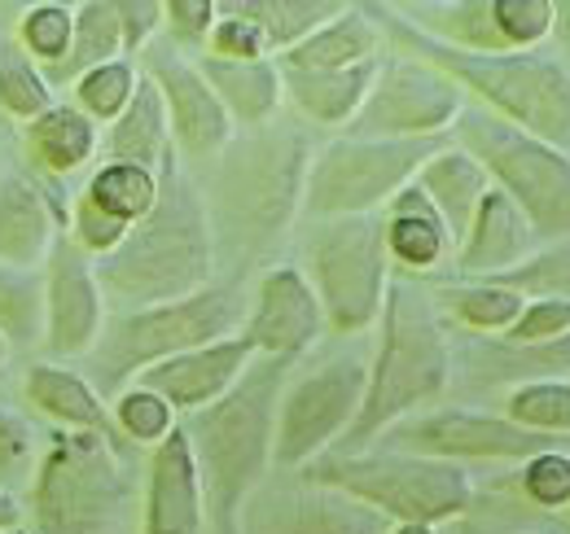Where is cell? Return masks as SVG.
Listing matches in <instances>:
<instances>
[{
	"instance_id": "9",
	"label": "cell",
	"mask_w": 570,
	"mask_h": 534,
	"mask_svg": "<svg viewBox=\"0 0 570 534\" xmlns=\"http://www.w3.org/2000/svg\"><path fill=\"white\" fill-rule=\"evenodd\" d=\"M439 136L430 140H364L343 136L325 145L307 167L303 210L316 219H356L377 215L400 198L417 171L439 154Z\"/></svg>"
},
{
	"instance_id": "24",
	"label": "cell",
	"mask_w": 570,
	"mask_h": 534,
	"mask_svg": "<svg viewBox=\"0 0 570 534\" xmlns=\"http://www.w3.org/2000/svg\"><path fill=\"white\" fill-rule=\"evenodd\" d=\"M22 399L36 412H45L49 421H58L62 429H83V434H101V438L119 443L115 412L79 373L62 368V364H31L22 377Z\"/></svg>"
},
{
	"instance_id": "35",
	"label": "cell",
	"mask_w": 570,
	"mask_h": 534,
	"mask_svg": "<svg viewBox=\"0 0 570 534\" xmlns=\"http://www.w3.org/2000/svg\"><path fill=\"white\" fill-rule=\"evenodd\" d=\"M448 298V312L470 325V329H483V334H509L518 325V316L527 312V294L522 289H509V285H456L443 294Z\"/></svg>"
},
{
	"instance_id": "42",
	"label": "cell",
	"mask_w": 570,
	"mask_h": 534,
	"mask_svg": "<svg viewBox=\"0 0 570 534\" xmlns=\"http://www.w3.org/2000/svg\"><path fill=\"white\" fill-rule=\"evenodd\" d=\"M207 53L228 58V62H259V58H268V40L237 4H219V18L207 36Z\"/></svg>"
},
{
	"instance_id": "28",
	"label": "cell",
	"mask_w": 570,
	"mask_h": 534,
	"mask_svg": "<svg viewBox=\"0 0 570 534\" xmlns=\"http://www.w3.org/2000/svg\"><path fill=\"white\" fill-rule=\"evenodd\" d=\"M198 70H203V79L215 88V97L224 101L228 119L250 123V128L268 123L285 97L282 67H277L273 58H259V62H228V58L203 53Z\"/></svg>"
},
{
	"instance_id": "30",
	"label": "cell",
	"mask_w": 570,
	"mask_h": 534,
	"mask_svg": "<svg viewBox=\"0 0 570 534\" xmlns=\"http://www.w3.org/2000/svg\"><path fill=\"white\" fill-rule=\"evenodd\" d=\"M97 145H101L97 123L79 106H58V101L22 132L27 158H36V167H45L53 176H71L79 167H88Z\"/></svg>"
},
{
	"instance_id": "16",
	"label": "cell",
	"mask_w": 570,
	"mask_h": 534,
	"mask_svg": "<svg viewBox=\"0 0 570 534\" xmlns=\"http://www.w3.org/2000/svg\"><path fill=\"white\" fill-rule=\"evenodd\" d=\"M400 452L430 456V461H531L540 452H553L544 434H531L513 425L509 416H483L465 407H443L426 416H409L400 425Z\"/></svg>"
},
{
	"instance_id": "37",
	"label": "cell",
	"mask_w": 570,
	"mask_h": 534,
	"mask_svg": "<svg viewBox=\"0 0 570 534\" xmlns=\"http://www.w3.org/2000/svg\"><path fill=\"white\" fill-rule=\"evenodd\" d=\"M137 83H141V70L132 67L128 58L106 62V67L88 70V75L75 79V106L92 123H115L128 110V101L137 97Z\"/></svg>"
},
{
	"instance_id": "13",
	"label": "cell",
	"mask_w": 570,
	"mask_h": 534,
	"mask_svg": "<svg viewBox=\"0 0 570 534\" xmlns=\"http://www.w3.org/2000/svg\"><path fill=\"white\" fill-rule=\"evenodd\" d=\"M465 115V88L422 58H391L377 67L373 92L352 123L364 140H430Z\"/></svg>"
},
{
	"instance_id": "6",
	"label": "cell",
	"mask_w": 570,
	"mask_h": 534,
	"mask_svg": "<svg viewBox=\"0 0 570 534\" xmlns=\"http://www.w3.org/2000/svg\"><path fill=\"white\" fill-rule=\"evenodd\" d=\"M307 482L338 486L364 500L395 526H439L456 522L474 504V477L465 465L430 461L413 452H343L321 456L303 468Z\"/></svg>"
},
{
	"instance_id": "15",
	"label": "cell",
	"mask_w": 570,
	"mask_h": 534,
	"mask_svg": "<svg viewBox=\"0 0 570 534\" xmlns=\"http://www.w3.org/2000/svg\"><path fill=\"white\" fill-rule=\"evenodd\" d=\"M242 534H391L395 526L368 508L364 500L321 486V482H294V486H259L242 508Z\"/></svg>"
},
{
	"instance_id": "51",
	"label": "cell",
	"mask_w": 570,
	"mask_h": 534,
	"mask_svg": "<svg viewBox=\"0 0 570 534\" xmlns=\"http://www.w3.org/2000/svg\"><path fill=\"white\" fill-rule=\"evenodd\" d=\"M4 350H9V337L0 334V364H4Z\"/></svg>"
},
{
	"instance_id": "50",
	"label": "cell",
	"mask_w": 570,
	"mask_h": 534,
	"mask_svg": "<svg viewBox=\"0 0 570 534\" xmlns=\"http://www.w3.org/2000/svg\"><path fill=\"white\" fill-rule=\"evenodd\" d=\"M391 534H434V526H395Z\"/></svg>"
},
{
	"instance_id": "10",
	"label": "cell",
	"mask_w": 570,
	"mask_h": 534,
	"mask_svg": "<svg viewBox=\"0 0 570 534\" xmlns=\"http://www.w3.org/2000/svg\"><path fill=\"white\" fill-rule=\"evenodd\" d=\"M307 280L334 334H364L373 320H382L391 285L382 215L325 219L307 241Z\"/></svg>"
},
{
	"instance_id": "11",
	"label": "cell",
	"mask_w": 570,
	"mask_h": 534,
	"mask_svg": "<svg viewBox=\"0 0 570 534\" xmlns=\"http://www.w3.org/2000/svg\"><path fill=\"white\" fill-rule=\"evenodd\" d=\"M242 325H246V303L237 298V289L233 285H207L194 298L128 312L106 342L101 364H106L110 382L137 377L149 364H163V359H176L185 350L237 337Z\"/></svg>"
},
{
	"instance_id": "36",
	"label": "cell",
	"mask_w": 570,
	"mask_h": 534,
	"mask_svg": "<svg viewBox=\"0 0 570 534\" xmlns=\"http://www.w3.org/2000/svg\"><path fill=\"white\" fill-rule=\"evenodd\" d=\"M504 416L531 434H570V382L562 377H540V382H522L509 390Z\"/></svg>"
},
{
	"instance_id": "44",
	"label": "cell",
	"mask_w": 570,
	"mask_h": 534,
	"mask_svg": "<svg viewBox=\"0 0 570 534\" xmlns=\"http://www.w3.org/2000/svg\"><path fill=\"white\" fill-rule=\"evenodd\" d=\"M522 491L544 504V508H567L570 504V456L562 452H540L522 465Z\"/></svg>"
},
{
	"instance_id": "39",
	"label": "cell",
	"mask_w": 570,
	"mask_h": 534,
	"mask_svg": "<svg viewBox=\"0 0 570 534\" xmlns=\"http://www.w3.org/2000/svg\"><path fill=\"white\" fill-rule=\"evenodd\" d=\"M115 425H119L124 438H132L141 447H158L176 429V407L163 399V395H154V390L137 386V382H128L119 390V399H115Z\"/></svg>"
},
{
	"instance_id": "3",
	"label": "cell",
	"mask_w": 570,
	"mask_h": 534,
	"mask_svg": "<svg viewBox=\"0 0 570 534\" xmlns=\"http://www.w3.org/2000/svg\"><path fill=\"white\" fill-rule=\"evenodd\" d=\"M448 382H452V350H448L439 303L422 285L391 276L386 303H382L377 355L368 364L364 407L343 443L360 447V443L377 438L382 429L409 421L417 407L443 399Z\"/></svg>"
},
{
	"instance_id": "31",
	"label": "cell",
	"mask_w": 570,
	"mask_h": 534,
	"mask_svg": "<svg viewBox=\"0 0 570 534\" xmlns=\"http://www.w3.org/2000/svg\"><path fill=\"white\" fill-rule=\"evenodd\" d=\"M119 53H132V36H128V18L124 4L110 0H88L75 9V44L67 53V62L49 70V83H67L79 79L88 70L119 62Z\"/></svg>"
},
{
	"instance_id": "43",
	"label": "cell",
	"mask_w": 570,
	"mask_h": 534,
	"mask_svg": "<svg viewBox=\"0 0 570 534\" xmlns=\"http://www.w3.org/2000/svg\"><path fill=\"white\" fill-rule=\"evenodd\" d=\"M504 337L513 346H553V342L570 337V298L567 294L527 298V312L518 316V325Z\"/></svg>"
},
{
	"instance_id": "38",
	"label": "cell",
	"mask_w": 570,
	"mask_h": 534,
	"mask_svg": "<svg viewBox=\"0 0 570 534\" xmlns=\"http://www.w3.org/2000/svg\"><path fill=\"white\" fill-rule=\"evenodd\" d=\"M13 40L27 49L31 62H45V67L53 70L58 62H67V53H71L75 44V9L71 4H58V0L31 4L22 13V22H18Z\"/></svg>"
},
{
	"instance_id": "34",
	"label": "cell",
	"mask_w": 570,
	"mask_h": 534,
	"mask_svg": "<svg viewBox=\"0 0 570 534\" xmlns=\"http://www.w3.org/2000/svg\"><path fill=\"white\" fill-rule=\"evenodd\" d=\"M53 106L49 75L27 58L18 40H0V110L18 123H36Z\"/></svg>"
},
{
	"instance_id": "48",
	"label": "cell",
	"mask_w": 570,
	"mask_h": 534,
	"mask_svg": "<svg viewBox=\"0 0 570 534\" xmlns=\"http://www.w3.org/2000/svg\"><path fill=\"white\" fill-rule=\"evenodd\" d=\"M22 522H27V508H22V504H18V500H13V495L0 486V534L18 531Z\"/></svg>"
},
{
	"instance_id": "25",
	"label": "cell",
	"mask_w": 570,
	"mask_h": 534,
	"mask_svg": "<svg viewBox=\"0 0 570 534\" xmlns=\"http://www.w3.org/2000/svg\"><path fill=\"white\" fill-rule=\"evenodd\" d=\"M382 62H364V67L347 70H285L282 83L285 97L312 119V123H325V128H352L356 115L364 110L368 92H373V79H377Z\"/></svg>"
},
{
	"instance_id": "22",
	"label": "cell",
	"mask_w": 570,
	"mask_h": 534,
	"mask_svg": "<svg viewBox=\"0 0 570 534\" xmlns=\"http://www.w3.org/2000/svg\"><path fill=\"white\" fill-rule=\"evenodd\" d=\"M413 185L426 194L430 206L439 210V219L448 224L452 246H461L465 233H470V224H474V215H479V206L488 198V189H492V176L483 171V162L470 149L443 145L426 167L417 171Z\"/></svg>"
},
{
	"instance_id": "49",
	"label": "cell",
	"mask_w": 570,
	"mask_h": 534,
	"mask_svg": "<svg viewBox=\"0 0 570 534\" xmlns=\"http://www.w3.org/2000/svg\"><path fill=\"white\" fill-rule=\"evenodd\" d=\"M553 36H558V44L570 53V0L553 4Z\"/></svg>"
},
{
	"instance_id": "33",
	"label": "cell",
	"mask_w": 570,
	"mask_h": 534,
	"mask_svg": "<svg viewBox=\"0 0 570 534\" xmlns=\"http://www.w3.org/2000/svg\"><path fill=\"white\" fill-rule=\"evenodd\" d=\"M268 40V53H289L294 44H303L312 31H321L330 18L343 13V4L330 0H246L237 4Z\"/></svg>"
},
{
	"instance_id": "45",
	"label": "cell",
	"mask_w": 570,
	"mask_h": 534,
	"mask_svg": "<svg viewBox=\"0 0 570 534\" xmlns=\"http://www.w3.org/2000/svg\"><path fill=\"white\" fill-rule=\"evenodd\" d=\"M124 237H128V224L110 219L106 210H97L92 201L79 194V201H75V219H71V241L83 250V255L106 259V255H115V250L124 246Z\"/></svg>"
},
{
	"instance_id": "21",
	"label": "cell",
	"mask_w": 570,
	"mask_h": 534,
	"mask_svg": "<svg viewBox=\"0 0 570 534\" xmlns=\"http://www.w3.org/2000/svg\"><path fill=\"white\" fill-rule=\"evenodd\" d=\"M62 224L27 176H0V264L9 271H36L49 264Z\"/></svg>"
},
{
	"instance_id": "1",
	"label": "cell",
	"mask_w": 570,
	"mask_h": 534,
	"mask_svg": "<svg viewBox=\"0 0 570 534\" xmlns=\"http://www.w3.org/2000/svg\"><path fill=\"white\" fill-rule=\"evenodd\" d=\"M215 228L207 198L180 171L176 154L158 167V201L141 224L128 228L124 246L97 259L101 294H115L132 312L194 298L212 285Z\"/></svg>"
},
{
	"instance_id": "23",
	"label": "cell",
	"mask_w": 570,
	"mask_h": 534,
	"mask_svg": "<svg viewBox=\"0 0 570 534\" xmlns=\"http://www.w3.org/2000/svg\"><path fill=\"white\" fill-rule=\"evenodd\" d=\"M531 241H535V228L527 224V215L513 206L509 194H500L492 185L470 233H465V241L456 246V264H461V271H474V276L504 271V267H518L531 255Z\"/></svg>"
},
{
	"instance_id": "46",
	"label": "cell",
	"mask_w": 570,
	"mask_h": 534,
	"mask_svg": "<svg viewBox=\"0 0 570 534\" xmlns=\"http://www.w3.org/2000/svg\"><path fill=\"white\" fill-rule=\"evenodd\" d=\"M219 4L212 0H167L163 4V27L176 36V44H207Z\"/></svg>"
},
{
	"instance_id": "20",
	"label": "cell",
	"mask_w": 570,
	"mask_h": 534,
	"mask_svg": "<svg viewBox=\"0 0 570 534\" xmlns=\"http://www.w3.org/2000/svg\"><path fill=\"white\" fill-rule=\"evenodd\" d=\"M145 534H198L207 522V500H203V477L194 465L189 434L176 425L149 456L145 477Z\"/></svg>"
},
{
	"instance_id": "32",
	"label": "cell",
	"mask_w": 570,
	"mask_h": 534,
	"mask_svg": "<svg viewBox=\"0 0 570 534\" xmlns=\"http://www.w3.org/2000/svg\"><path fill=\"white\" fill-rule=\"evenodd\" d=\"M83 198L92 201L97 210H106L110 219L132 228L158 201V171H145V167H132V162H101L92 171Z\"/></svg>"
},
{
	"instance_id": "2",
	"label": "cell",
	"mask_w": 570,
	"mask_h": 534,
	"mask_svg": "<svg viewBox=\"0 0 570 534\" xmlns=\"http://www.w3.org/2000/svg\"><path fill=\"white\" fill-rule=\"evenodd\" d=\"M289 382V359H255L246 377L212 407L185 416V434L194 447V465L203 477L207 517L219 534H237L246 500L273 473L277 447V407Z\"/></svg>"
},
{
	"instance_id": "27",
	"label": "cell",
	"mask_w": 570,
	"mask_h": 534,
	"mask_svg": "<svg viewBox=\"0 0 570 534\" xmlns=\"http://www.w3.org/2000/svg\"><path fill=\"white\" fill-rule=\"evenodd\" d=\"M101 149H106V162H132V167H145V171H158L176 154L163 92H158V83L149 75H141L137 97L110 123V132L101 136Z\"/></svg>"
},
{
	"instance_id": "18",
	"label": "cell",
	"mask_w": 570,
	"mask_h": 534,
	"mask_svg": "<svg viewBox=\"0 0 570 534\" xmlns=\"http://www.w3.org/2000/svg\"><path fill=\"white\" fill-rule=\"evenodd\" d=\"M321 329H325V312H321V298H316L307 271L273 267V271L259 276L242 337L264 359H289L294 364L307 346H316Z\"/></svg>"
},
{
	"instance_id": "7",
	"label": "cell",
	"mask_w": 570,
	"mask_h": 534,
	"mask_svg": "<svg viewBox=\"0 0 570 534\" xmlns=\"http://www.w3.org/2000/svg\"><path fill=\"white\" fill-rule=\"evenodd\" d=\"M307 149L294 132L246 140L233 158H224L212 185L215 233H233L246 246H264L289 224V215L303 206L307 189Z\"/></svg>"
},
{
	"instance_id": "40",
	"label": "cell",
	"mask_w": 570,
	"mask_h": 534,
	"mask_svg": "<svg viewBox=\"0 0 570 534\" xmlns=\"http://www.w3.org/2000/svg\"><path fill=\"white\" fill-rule=\"evenodd\" d=\"M45 289L27 271H4L0 276V334L31 342L45 334Z\"/></svg>"
},
{
	"instance_id": "19",
	"label": "cell",
	"mask_w": 570,
	"mask_h": 534,
	"mask_svg": "<svg viewBox=\"0 0 570 534\" xmlns=\"http://www.w3.org/2000/svg\"><path fill=\"white\" fill-rule=\"evenodd\" d=\"M259 359V350L246 342V337H224L212 346H198V350H185L176 359H163V364H149L141 368L132 382L163 395L176 412L194 416L203 407H212L215 399H224L242 377L246 368Z\"/></svg>"
},
{
	"instance_id": "8",
	"label": "cell",
	"mask_w": 570,
	"mask_h": 534,
	"mask_svg": "<svg viewBox=\"0 0 570 534\" xmlns=\"http://www.w3.org/2000/svg\"><path fill=\"white\" fill-rule=\"evenodd\" d=\"M456 132L465 140L461 149L483 162L492 185L527 215L535 237H570V158L558 145L504 123L492 110L461 115Z\"/></svg>"
},
{
	"instance_id": "17",
	"label": "cell",
	"mask_w": 570,
	"mask_h": 534,
	"mask_svg": "<svg viewBox=\"0 0 570 534\" xmlns=\"http://www.w3.org/2000/svg\"><path fill=\"white\" fill-rule=\"evenodd\" d=\"M45 267H49V280H45V346H49L53 359L88 355L101 342V325H106L97 264L62 228Z\"/></svg>"
},
{
	"instance_id": "29",
	"label": "cell",
	"mask_w": 570,
	"mask_h": 534,
	"mask_svg": "<svg viewBox=\"0 0 570 534\" xmlns=\"http://www.w3.org/2000/svg\"><path fill=\"white\" fill-rule=\"evenodd\" d=\"M382 224H386L391 259L400 267H409V271H430V267L443 264L448 255H456V246L448 237V224L439 219V210L430 206V198L417 185H409L400 198L386 206Z\"/></svg>"
},
{
	"instance_id": "14",
	"label": "cell",
	"mask_w": 570,
	"mask_h": 534,
	"mask_svg": "<svg viewBox=\"0 0 570 534\" xmlns=\"http://www.w3.org/2000/svg\"><path fill=\"white\" fill-rule=\"evenodd\" d=\"M141 53H145V75L163 92L176 154L180 158H194V162L224 154L228 140H233V119H228L224 101L215 97V88L203 79L198 62H189L176 40H158V36L145 44Z\"/></svg>"
},
{
	"instance_id": "4",
	"label": "cell",
	"mask_w": 570,
	"mask_h": 534,
	"mask_svg": "<svg viewBox=\"0 0 570 534\" xmlns=\"http://www.w3.org/2000/svg\"><path fill=\"white\" fill-rule=\"evenodd\" d=\"M377 27H386L395 40L409 44V58H422L439 67L461 88L479 92L492 115L522 132L540 136L549 145H570V75L553 58L535 53H470L456 44H443L422 27L395 18V9H373Z\"/></svg>"
},
{
	"instance_id": "26",
	"label": "cell",
	"mask_w": 570,
	"mask_h": 534,
	"mask_svg": "<svg viewBox=\"0 0 570 534\" xmlns=\"http://www.w3.org/2000/svg\"><path fill=\"white\" fill-rule=\"evenodd\" d=\"M382 49V27L373 18V9L360 4H343L338 18H330L321 31H312L303 44H294L289 53L277 58L285 70H347L377 62Z\"/></svg>"
},
{
	"instance_id": "41",
	"label": "cell",
	"mask_w": 570,
	"mask_h": 534,
	"mask_svg": "<svg viewBox=\"0 0 570 534\" xmlns=\"http://www.w3.org/2000/svg\"><path fill=\"white\" fill-rule=\"evenodd\" d=\"M492 22L504 49H535L553 31L549 0H492Z\"/></svg>"
},
{
	"instance_id": "12",
	"label": "cell",
	"mask_w": 570,
	"mask_h": 534,
	"mask_svg": "<svg viewBox=\"0 0 570 534\" xmlns=\"http://www.w3.org/2000/svg\"><path fill=\"white\" fill-rule=\"evenodd\" d=\"M368 390V364L360 355L325 359L289 377L277 407V447L273 468H307L330 456L356 425Z\"/></svg>"
},
{
	"instance_id": "47",
	"label": "cell",
	"mask_w": 570,
	"mask_h": 534,
	"mask_svg": "<svg viewBox=\"0 0 570 534\" xmlns=\"http://www.w3.org/2000/svg\"><path fill=\"white\" fill-rule=\"evenodd\" d=\"M31 456H36V438H31L27 421L0 407V482H4L9 473L31 465Z\"/></svg>"
},
{
	"instance_id": "5",
	"label": "cell",
	"mask_w": 570,
	"mask_h": 534,
	"mask_svg": "<svg viewBox=\"0 0 570 534\" xmlns=\"http://www.w3.org/2000/svg\"><path fill=\"white\" fill-rule=\"evenodd\" d=\"M132 508V473L119 443L58 429L31 473L27 522L36 534H115Z\"/></svg>"
}]
</instances>
